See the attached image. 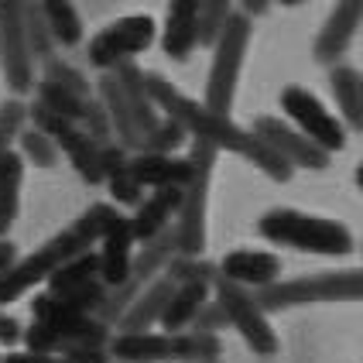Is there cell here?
Returning a JSON list of instances; mask_svg holds the SVG:
<instances>
[{
  "instance_id": "b9f144b4",
  "label": "cell",
  "mask_w": 363,
  "mask_h": 363,
  "mask_svg": "<svg viewBox=\"0 0 363 363\" xmlns=\"http://www.w3.org/2000/svg\"><path fill=\"white\" fill-rule=\"evenodd\" d=\"M189 329H196V333H209V336H220V329H226V315H223V308L213 298H206L199 305V312L192 315V323Z\"/></svg>"
},
{
  "instance_id": "4dcf8cb0",
  "label": "cell",
  "mask_w": 363,
  "mask_h": 363,
  "mask_svg": "<svg viewBox=\"0 0 363 363\" xmlns=\"http://www.w3.org/2000/svg\"><path fill=\"white\" fill-rule=\"evenodd\" d=\"M21 24H24V41H28L31 59L38 62V65L59 59V45H55L48 24L41 18V4H21Z\"/></svg>"
},
{
  "instance_id": "30bf717a",
  "label": "cell",
  "mask_w": 363,
  "mask_h": 363,
  "mask_svg": "<svg viewBox=\"0 0 363 363\" xmlns=\"http://www.w3.org/2000/svg\"><path fill=\"white\" fill-rule=\"evenodd\" d=\"M213 302L223 308L226 325H233V329L240 333V340L250 346L257 357L267 360V357L278 353V333H274V325L267 323V315L257 308L254 295H250L247 288H237V284L216 278V281H213Z\"/></svg>"
},
{
  "instance_id": "83f0119b",
  "label": "cell",
  "mask_w": 363,
  "mask_h": 363,
  "mask_svg": "<svg viewBox=\"0 0 363 363\" xmlns=\"http://www.w3.org/2000/svg\"><path fill=\"white\" fill-rule=\"evenodd\" d=\"M209 284H175V291H172V302H168V308H164L162 323L164 333L168 336H175V333H185L189 329V323H192V315L199 312V305L209 298Z\"/></svg>"
},
{
  "instance_id": "ee69618b",
  "label": "cell",
  "mask_w": 363,
  "mask_h": 363,
  "mask_svg": "<svg viewBox=\"0 0 363 363\" xmlns=\"http://www.w3.org/2000/svg\"><path fill=\"white\" fill-rule=\"evenodd\" d=\"M233 11H237L240 18H247L250 24H254L257 18L271 14V4H267V0H243V4H233Z\"/></svg>"
},
{
  "instance_id": "7a4b0ae2",
  "label": "cell",
  "mask_w": 363,
  "mask_h": 363,
  "mask_svg": "<svg viewBox=\"0 0 363 363\" xmlns=\"http://www.w3.org/2000/svg\"><path fill=\"white\" fill-rule=\"evenodd\" d=\"M257 233L264 240L315 254V257H350L357 254V240L350 226L329 216H312L298 209H271L257 220Z\"/></svg>"
},
{
  "instance_id": "d6986e66",
  "label": "cell",
  "mask_w": 363,
  "mask_h": 363,
  "mask_svg": "<svg viewBox=\"0 0 363 363\" xmlns=\"http://www.w3.org/2000/svg\"><path fill=\"white\" fill-rule=\"evenodd\" d=\"M127 172L141 189H182L192 179L189 162L175 158V155H141V151H134L127 158Z\"/></svg>"
},
{
  "instance_id": "ba28073f",
  "label": "cell",
  "mask_w": 363,
  "mask_h": 363,
  "mask_svg": "<svg viewBox=\"0 0 363 363\" xmlns=\"http://www.w3.org/2000/svg\"><path fill=\"white\" fill-rule=\"evenodd\" d=\"M158 38V24L147 14H127V18H117L113 24H106L103 31H96L89 38V48H86V59L93 69H103V72H113L123 62H134L141 52H147Z\"/></svg>"
},
{
  "instance_id": "ab89813d",
  "label": "cell",
  "mask_w": 363,
  "mask_h": 363,
  "mask_svg": "<svg viewBox=\"0 0 363 363\" xmlns=\"http://www.w3.org/2000/svg\"><path fill=\"white\" fill-rule=\"evenodd\" d=\"M28 123V103L24 100H7L0 103V158L11 151V144L18 138V130Z\"/></svg>"
},
{
  "instance_id": "6da1fadb",
  "label": "cell",
  "mask_w": 363,
  "mask_h": 363,
  "mask_svg": "<svg viewBox=\"0 0 363 363\" xmlns=\"http://www.w3.org/2000/svg\"><path fill=\"white\" fill-rule=\"evenodd\" d=\"M144 93H147V100L155 103V110L164 113V121H175L185 130V138L189 141H209L216 151H230V155H240L243 162H250L261 175H267L271 182H291L295 175V168L278 158L267 144H261L247 127L233 121V117H220V113H209L199 100H192V96H185L175 82L162 76V72H155V69H147L144 72Z\"/></svg>"
},
{
  "instance_id": "f1b7e54d",
  "label": "cell",
  "mask_w": 363,
  "mask_h": 363,
  "mask_svg": "<svg viewBox=\"0 0 363 363\" xmlns=\"http://www.w3.org/2000/svg\"><path fill=\"white\" fill-rule=\"evenodd\" d=\"M41 18L48 24L52 38L59 48H76L82 41V18L76 4H65V0H45L41 4Z\"/></svg>"
},
{
  "instance_id": "5bb4252c",
  "label": "cell",
  "mask_w": 363,
  "mask_h": 363,
  "mask_svg": "<svg viewBox=\"0 0 363 363\" xmlns=\"http://www.w3.org/2000/svg\"><path fill=\"white\" fill-rule=\"evenodd\" d=\"M254 138L261 144H267L278 158H284V162L291 164V168H308V172H323V168H329V155L325 151H319L315 144L308 141V138H302L295 127L288 121H281V117H271V113H261V117H254V123L247 127Z\"/></svg>"
},
{
  "instance_id": "d590c367",
  "label": "cell",
  "mask_w": 363,
  "mask_h": 363,
  "mask_svg": "<svg viewBox=\"0 0 363 363\" xmlns=\"http://www.w3.org/2000/svg\"><path fill=\"white\" fill-rule=\"evenodd\" d=\"M233 18V4L230 0H206L199 4V21H196V45L213 48L220 35L226 31V24Z\"/></svg>"
},
{
  "instance_id": "d4e9b609",
  "label": "cell",
  "mask_w": 363,
  "mask_h": 363,
  "mask_svg": "<svg viewBox=\"0 0 363 363\" xmlns=\"http://www.w3.org/2000/svg\"><path fill=\"white\" fill-rule=\"evenodd\" d=\"M130 261H134V233H130V223L123 216V220L100 240L96 264H100V284L103 288L121 284L123 274H127V267H130Z\"/></svg>"
},
{
  "instance_id": "60d3db41",
  "label": "cell",
  "mask_w": 363,
  "mask_h": 363,
  "mask_svg": "<svg viewBox=\"0 0 363 363\" xmlns=\"http://www.w3.org/2000/svg\"><path fill=\"white\" fill-rule=\"evenodd\" d=\"M103 298H106V288L100 281H93V284H86V288H79V291H72V295H62L59 302L65 308H72V312H79V315H96Z\"/></svg>"
},
{
  "instance_id": "7bdbcfd3",
  "label": "cell",
  "mask_w": 363,
  "mask_h": 363,
  "mask_svg": "<svg viewBox=\"0 0 363 363\" xmlns=\"http://www.w3.org/2000/svg\"><path fill=\"white\" fill-rule=\"evenodd\" d=\"M18 343H21V323L0 308V346H18Z\"/></svg>"
},
{
  "instance_id": "836d02e7",
  "label": "cell",
  "mask_w": 363,
  "mask_h": 363,
  "mask_svg": "<svg viewBox=\"0 0 363 363\" xmlns=\"http://www.w3.org/2000/svg\"><path fill=\"white\" fill-rule=\"evenodd\" d=\"M31 93L38 96V106H45L48 113H55V117L79 127L82 113H86V100H79V96H72V93H65V89H59V86H52V82H45V79H35Z\"/></svg>"
},
{
  "instance_id": "5b68a950",
  "label": "cell",
  "mask_w": 363,
  "mask_h": 363,
  "mask_svg": "<svg viewBox=\"0 0 363 363\" xmlns=\"http://www.w3.org/2000/svg\"><path fill=\"white\" fill-rule=\"evenodd\" d=\"M89 250H93V243L86 240L82 233H76L72 226L59 230L55 237H48V240L41 243L35 254L18 257V264L0 278V305H11V302H18V298H24L35 284L48 281L62 264L76 261V257L89 254Z\"/></svg>"
},
{
  "instance_id": "f35d334b",
  "label": "cell",
  "mask_w": 363,
  "mask_h": 363,
  "mask_svg": "<svg viewBox=\"0 0 363 363\" xmlns=\"http://www.w3.org/2000/svg\"><path fill=\"white\" fill-rule=\"evenodd\" d=\"M189 144V138H185V130H182L175 121H158V127L147 134V138H141V144H138V151L141 155H175L179 147H185Z\"/></svg>"
},
{
  "instance_id": "ffe728a7",
  "label": "cell",
  "mask_w": 363,
  "mask_h": 363,
  "mask_svg": "<svg viewBox=\"0 0 363 363\" xmlns=\"http://www.w3.org/2000/svg\"><path fill=\"white\" fill-rule=\"evenodd\" d=\"M172 291H175V284L168 281L164 274L155 278L134 302L127 305V312L117 319V325H113L110 333H151V325L162 323L164 308L172 302Z\"/></svg>"
},
{
  "instance_id": "74e56055",
  "label": "cell",
  "mask_w": 363,
  "mask_h": 363,
  "mask_svg": "<svg viewBox=\"0 0 363 363\" xmlns=\"http://www.w3.org/2000/svg\"><path fill=\"white\" fill-rule=\"evenodd\" d=\"M38 79L52 82V86H59L65 93H72V96H79V100H89L93 96V82L86 79V72L76 69V65H69L65 59H52L41 65V76Z\"/></svg>"
},
{
  "instance_id": "8d00e7d4",
  "label": "cell",
  "mask_w": 363,
  "mask_h": 363,
  "mask_svg": "<svg viewBox=\"0 0 363 363\" xmlns=\"http://www.w3.org/2000/svg\"><path fill=\"white\" fill-rule=\"evenodd\" d=\"M162 274L172 284H209V288L220 278V271H216L213 261H206V257H179V254L164 264Z\"/></svg>"
},
{
  "instance_id": "7402d4cb",
  "label": "cell",
  "mask_w": 363,
  "mask_h": 363,
  "mask_svg": "<svg viewBox=\"0 0 363 363\" xmlns=\"http://www.w3.org/2000/svg\"><path fill=\"white\" fill-rule=\"evenodd\" d=\"M93 96H96V103H100L103 113H106V123H110L113 144H117V147H123L127 155H134V151H138V144H141V134H138L134 117H130V110H127V103H123L121 89H117V82H113V76H110V72H103L100 79H96Z\"/></svg>"
},
{
  "instance_id": "9a60e30c",
  "label": "cell",
  "mask_w": 363,
  "mask_h": 363,
  "mask_svg": "<svg viewBox=\"0 0 363 363\" xmlns=\"http://www.w3.org/2000/svg\"><path fill=\"white\" fill-rule=\"evenodd\" d=\"M360 24H363V4L360 0H343V4H336V7L329 11V18H325L323 31H319L315 41H312V59L319 62V65H325V69L340 65V59L350 52V45L357 38Z\"/></svg>"
},
{
  "instance_id": "3957f363",
  "label": "cell",
  "mask_w": 363,
  "mask_h": 363,
  "mask_svg": "<svg viewBox=\"0 0 363 363\" xmlns=\"http://www.w3.org/2000/svg\"><path fill=\"white\" fill-rule=\"evenodd\" d=\"M220 151L209 141H189L185 162L192 168V179L182 185V199L172 220L175 254L179 257H202L206 250V209H209V179L216 168Z\"/></svg>"
},
{
  "instance_id": "d6a6232c",
  "label": "cell",
  "mask_w": 363,
  "mask_h": 363,
  "mask_svg": "<svg viewBox=\"0 0 363 363\" xmlns=\"http://www.w3.org/2000/svg\"><path fill=\"white\" fill-rule=\"evenodd\" d=\"M14 141H18V158L24 162V168H28V164H35V168H45V172H48V168H55L59 158H62L59 147L48 141L41 130H35L31 123H24V127H21Z\"/></svg>"
},
{
  "instance_id": "2e32d148",
  "label": "cell",
  "mask_w": 363,
  "mask_h": 363,
  "mask_svg": "<svg viewBox=\"0 0 363 363\" xmlns=\"http://www.w3.org/2000/svg\"><path fill=\"white\" fill-rule=\"evenodd\" d=\"M223 281L247 288V291H261L267 284L281 281V257L267 254V250H230L216 264Z\"/></svg>"
},
{
  "instance_id": "9c48e42d",
  "label": "cell",
  "mask_w": 363,
  "mask_h": 363,
  "mask_svg": "<svg viewBox=\"0 0 363 363\" xmlns=\"http://www.w3.org/2000/svg\"><path fill=\"white\" fill-rule=\"evenodd\" d=\"M278 103H281V113L288 117V123L302 138H308L319 151H325L329 158L346 147V127L340 123V117L305 86H284Z\"/></svg>"
},
{
  "instance_id": "603a6c76",
  "label": "cell",
  "mask_w": 363,
  "mask_h": 363,
  "mask_svg": "<svg viewBox=\"0 0 363 363\" xmlns=\"http://www.w3.org/2000/svg\"><path fill=\"white\" fill-rule=\"evenodd\" d=\"M113 82H117V89H121L123 103H127V110H130V117H134V127H138V134L147 138L158 121H162V113L155 110V103L147 100V93H144V69L138 62H123L117 65L113 72Z\"/></svg>"
},
{
  "instance_id": "484cf974",
  "label": "cell",
  "mask_w": 363,
  "mask_h": 363,
  "mask_svg": "<svg viewBox=\"0 0 363 363\" xmlns=\"http://www.w3.org/2000/svg\"><path fill=\"white\" fill-rule=\"evenodd\" d=\"M127 158H130V155H127L123 147L106 144V147H100V172H103V185L110 189L113 206H134V209H138V202L144 199V189L130 179Z\"/></svg>"
},
{
  "instance_id": "4fadbf2b",
  "label": "cell",
  "mask_w": 363,
  "mask_h": 363,
  "mask_svg": "<svg viewBox=\"0 0 363 363\" xmlns=\"http://www.w3.org/2000/svg\"><path fill=\"white\" fill-rule=\"evenodd\" d=\"M31 323L45 325V329H48L52 336H59V340L82 343V346H100V350H106L110 336H113L96 315H79V312L65 308L59 298H52V295H45V291L31 298Z\"/></svg>"
},
{
  "instance_id": "bcb514c9",
  "label": "cell",
  "mask_w": 363,
  "mask_h": 363,
  "mask_svg": "<svg viewBox=\"0 0 363 363\" xmlns=\"http://www.w3.org/2000/svg\"><path fill=\"white\" fill-rule=\"evenodd\" d=\"M18 264V243H11V240H0V278L11 271Z\"/></svg>"
},
{
  "instance_id": "1f68e13d",
  "label": "cell",
  "mask_w": 363,
  "mask_h": 363,
  "mask_svg": "<svg viewBox=\"0 0 363 363\" xmlns=\"http://www.w3.org/2000/svg\"><path fill=\"white\" fill-rule=\"evenodd\" d=\"M172 363H220L223 357V343L220 336H209V333H196V329H185L172 336Z\"/></svg>"
},
{
  "instance_id": "277c9868",
  "label": "cell",
  "mask_w": 363,
  "mask_h": 363,
  "mask_svg": "<svg viewBox=\"0 0 363 363\" xmlns=\"http://www.w3.org/2000/svg\"><path fill=\"white\" fill-rule=\"evenodd\" d=\"M254 302L264 315L271 312H288L298 305H315V302H360L363 298V271L350 267V271H323V274H305V278H291V281H274L250 291Z\"/></svg>"
},
{
  "instance_id": "e575fe53",
  "label": "cell",
  "mask_w": 363,
  "mask_h": 363,
  "mask_svg": "<svg viewBox=\"0 0 363 363\" xmlns=\"http://www.w3.org/2000/svg\"><path fill=\"white\" fill-rule=\"evenodd\" d=\"M121 220H123V213L113 206V202H93L89 209H82L79 216H76L72 230H76V233H82L89 243H100Z\"/></svg>"
},
{
  "instance_id": "f546056e",
  "label": "cell",
  "mask_w": 363,
  "mask_h": 363,
  "mask_svg": "<svg viewBox=\"0 0 363 363\" xmlns=\"http://www.w3.org/2000/svg\"><path fill=\"white\" fill-rule=\"evenodd\" d=\"M100 281V264H96V254L89 250V254H82L76 261L62 264L59 271L48 278V291L45 295H52V298H62V295H72V291H79L86 284Z\"/></svg>"
},
{
  "instance_id": "44dd1931",
  "label": "cell",
  "mask_w": 363,
  "mask_h": 363,
  "mask_svg": "<svg viewBox=\"0 0 363 363\" xmlns=\"http://www.w3.org/2000/svg\"><path fill=\"white\" fill-rule=\"evenodd\" d=\"M196 21H199V4L196 0H179L164 11V31H162V52L182 65L196 52Z\"/></svg>"
},
{
  "instance_id": "cb8c5ba5",
  "label": "cell",
  "mask_w": 363,
  "mask_h": 363,
  "mask_svg": "<svg viewBox=\"0 0 363 363\" xmlns=\"http://www.w3.org/2000/svg\"><path fill=\"white\" fill-rule=\"evenodd\" d=\"M329 93L340 110V123L346 134H360L363 130V76L353 65H333L329 69Z\"/></svg>"
},
{
  "instance_id": "ac0fdd59",
  "label": "cell",
  "mask_w": 363,
  "mask_h": 363,
  "mask_svg": "<svg viewBox=\"0 0 363 363\" xmlns=\"http://www.w3.org/2000/svg\"><path fill=\"white\" fill-rule=\"evenodd\" d=\"M172 350L168 333H113L106 357L110 363H172Z\"/></svg>"
},
{
  "instance_id": "8fae6325",
  "label": "cell",
  "mask_w": 363,
  "mask_h": 363,
  "mask_svg": "<svg viewBox=\"0 0 363 363\" xmlns=\"http://www.w3.org/2000/svg\"><path fill=\"white\" fill-rule=\"evenodd\" d=\"M28 123H31L35 130H41L48 141L59 147V155L69 158V164L79 172V179L86 182V185H103L100 147L89 141L76 123H69V121H62V117H55V113H48V110L38 106V103L28 106Z\"/></svg>"
},
{
  "instance_id": "4316f807",
  "label": "cell",
  "mask_w": 363,
  "mask_h": 363,
  "mask_svg": "<svg viewBox=\"0 0 363 363\" xmlns=\"http://www.w3.org/2000/svg\"><path fill=\"white\" fill-rule=\"evenodd\" d=\"M21 182H24V162L18 151H7L0 158V240H7L11 226L21 213Z\"/></svg>"
},
{
  "instance_id": "8992f818",
  "label": "cell",
  "mask_w": 363,
  "mask_h": 363,
  "mask_svg": "<svg viewBox=\"0 0 363 363\" xmlns=\"http://www.w3.org/2000/svg\"><path fill=\"white\" fill-rule=\"evenodd\" d=\"M250 38H254V24L233 11L226 31H223L220 41L213 45V65H209V79H206V89H202V106H206L209 113L230 117L233 100H237V82H240V69H243V59H247V48H250Z\"/></svg>"
},
{
  "instance_id": "52a82bcc",
  "label": "cell",
  "mask_w": 363,
  "mask_h": 363,
  "mask_svg": "<svg viewBox=\"0 0 363 363\" xmlns=\"http://www.w3.org/2000/svg\"><path fill=\"white\" fill-rule=\"evenodd\" d=\"M172 257H175V233H172V226H168V230L158 233L151 243H144L141 254H138V257L130 261V267H127L123 281L113 284V288H106V298H103L96 319H100L106 329H113L117 319L127 312V305L134 302L155 278H162L164 264L172 261Z\"/></svg>"
},
{
  "instance_id": "e0dca14e",
  "label": "cell",
  "mask_w": 363,
  "mask_h": 363,
  "mask_svg": "<svg viewBox=\"0 0 363 363\" xmlns=\"http://www.w3.org/2000/svg\"><path fill=\"white\" fill-rule=\"evenodd\" d=\"M182 189H151V196H144L134 209V216H127L130 223V233L134 243H151L158 233H164L172 220H175V209H179Z\"/></svg>"
},
{
  "instance_id": "7c38bea8",
  "label": "cell",
  "mask_w": 363,
  "mask_h": 363,
  "mask_svg": "<svg viewBox=\"0 0 363 363\" xmlns=\"http://www.w3.org/2000/svg\"><path fill=\"white\" fill-rule=\"evenodd\" d=\"M0 72L11 89V100H21L35 89V59L24 41L18 0H0Z\"/></svg>"
},
{
  "instance_id": "f6af8a7d",
  "label": "cell",
  "mask_w": 363,
  "mask_h": 363,
  "mask_svg": "<svg viewBox=\"0 0 363 363\" xmlns=\"http://www.w3.org/2000/svg\"><path fill=\"white\" fill-rule=\"evenodd\" d=\"M0 363H69V360L48 357V353H7V357H0Z\"/></svg>"
}]
</instances>
